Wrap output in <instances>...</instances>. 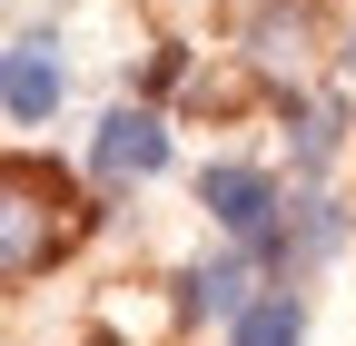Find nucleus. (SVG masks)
<instances>
[{
    "label": "nucleus",
    "mask_w": 356,
    "mask_h": 346,
    "mask_svg": "<svg viewBox=\"0 0 356 346\" xmlns=\"http://www.w3.org/2000/svg\"><path fill=\"white\" fill-rule=\"evenodd\" d=\"M60 238H70V198H60V179H40V168H10V158H0V277L50 267Z\"/></svg>",
    "instance_id": "obj_1"
},
{
    "label": "nucleus",
    "mask_w": 356,
    "mask_h": 346,
    "mask_svg": "<svg viewBox=\"0 0 356 346\" xmlns=\"http://www.w3.org/2000/svg\"><path fill=\"white\" fill-rule=\"evenodd\" d=\"M198 208H208L238 247H267V238H277V188H267V168H248V158L198 168Z\"/></svg>",
    "instance_id": "obj_2"
},
{
    "label": "nucleus",
    "mask_w": 356,
    "mask_h": 346,
    "mask_svg": "<svg viewBox=\"0 0 356 346\" xmlns=\"http://www.w3.org/2000/svg\"><path fill=\"white\" fill-rule=\"evenodd\" d=\"M89 168H99V179H159V168H168V129H159L149 109H109Z\"/></svg>",
    "instance_id": "obj_3"
},
{
    "label": "nucleus",
    "mask_w": 356,
    "mask_h": 346,
    "mask_svg": "<svg viewBox=\"0 0 356 346\" xmlns=\"http://www.w3.org/2000/svg\"><path fill=\"white\" fill-rule=\"evenodd\" d=\"M60 60H50V40H20V50H0V109L10 119H50L60 109Z\"/></svg>",
    "instance_id": "obj_4"
},
{
    "label": "nucleus",
    "mask_w": 356,
    "mask_h": 346,
    "mask_svg": "<svg viewBox=\"0 0 356 346\" xmlns=\"http://www.w3.org/2000/svg\"><path fill=\"white\" fill-rule=\"evenodd\" d=\"M228 336L238 346H297L307 336V307H297V297H248V307L228 317Z\"/></svg>",
    "instance_id": "obj_5"
},
{
    "label": "nucleus",
    "mask_w": 356,
    "mask_h": 346,
    "mask_svg": "<svg viewBox=\"0 0 356 346\" xmlns=\"http://www.w3.org/2000/svg\"><path fill=\"white\" fill-rule=\"evenodd\" d=\"M188 307H198V317H238V307H248V257L198 267V277H188Z\"/></svg>",
    "instance_id": "obj_6"
},
{
    "label": "nucleus",
    "mask_w": 356,
    "mask_h": 346,
    "mask_svg": "<svg viewBox=\"0 0 356 346\" xmlns=\"http://www.w3.org/2000/svg\"><path fill=\"white\" fill-rule=\"evenodd\" d=\"M297 40H307V10L287 0V10H257V60H297Z\"/></svg>",
    "instance_id": "obj_7"
},
{
    "label": "nucleus",
    "mask_w": 356,
    "mask_h": 346,
    "mask_svg": "<svg viewBox=\"0 0 356 346\" xmlns=\"http://www.w3.org/2000/svg\"><path fill=\"white\" fill-rule=\"evenodd\" d=\"M297 149H307V168H327L337 158V109H307V139Z\"/></svg>",
    "instance_id": "obj_8"
},
{
    "label": "nucleus",
    "mask_w": 356,
    "mask_h": 346,
    "mask_svg": "<svg viewBox=\"0 0 356 346\" xmlns=\"http://www.w3.org/2000/svg\"><path fill=\"white\" fill-rule=\"evenodd\" d=\"M346 69H356V30H346Z\"/></svg>",
    "instance_id": "obj_9"
}]
</instances>
